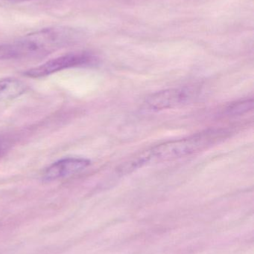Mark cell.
Returning a JSON list of instances; mask_svg holds the SVG:
<instances>
[{
	"instance_id": "cell-1",
	"label": "cell",
	"mask_w": 254,
	"mask_h": 254,
	"mask_svg": "<svg viewBox=\"0 0 254 254\" xmlns=\"http://www.w3.org/2000/svg\"><path fill=\"white\" fill-rule=\"evenodd\" d=\"M222 128H211L179 140L166 142L131 157L118 168L120 175L132 173L152 163L169 161L200 152L228 137Z\"/></svg>"
},
{
	"instance_id": "cell-2",
	"label": "cell",
	"mask_w": 254,
	"mask_h": 254,
	"mask_svg": "<svg viewBox=\"0 0 254 254\" xmlns=\"http://www.w3.org/2000/svg\"><path fill=\"white\" fill-rule=\"evenodd\" d=\"M79 33L69 27H52L24 36L10 44L0 45V61L46 56L76 41Z\"/></svg>"
},
{
	"instance_id": "cell-3",
	"label": "cell",
	"mask_w": 254,
	"mask_h": 254,
	"mask_svg": "<svg viewBox=\"0 0 254 254\" xmlns=\"http://www.w3.org/2000/svg\"><path fill=\"white\" fill-rule=\"evenodd\" d=\"M96 63V58L86 52L68 54L50 60L39 66L27 70L24 72V75L31 78H40L67 68L89 66Z\"/></svg>"
},
{
	"instance_id": "cell-4",
	"label": "cell",
	"mask_w": 254,
	"mask_h": 254,
	"mask_svg": "<svg viewBox=\"0 0 254 254\" xmlns=\"http://www.w3.org/2000/svg\"><path fill=\"white\" fill-rule=\"evenodd\" d=\"M194 92L189 88H177L161 91L146 98L144 106L149 111H161L183 105L192 99Z\"/></svg>"
},
{
	"instance_id": "cell-5",
	"label": "cell",
	"mask_w": 254,
	"mask_h": 254,
	"mask_svg": "<svg viewBox=\"0 0 254 254\" xmlns=\"http://www.w3.org/2000/svg\"><path fill=\"white\" fill-rule=\"evenodd\" d=\"M90 165L86 158H67L53 163L43 172L42 179L44 182H53L74 176Z\"/></svg>"
},
{
	"instance_id": "cell-6",
	"label": "cell",
	"mask_w": 254,
	"mask_h": 254,
	"mask_svg": "<svg viewBox=\"0 0 254 254\" xmlns=\"http://www.w3.org/2000/svg\"><path fill=\"white\" fill-rule=\"evenodd\" d=\"M26 90V86L20 80L14 78L0 80V101L18 98Z\"/></svg>"
},
{
	"instance_id": "cell-7",
	"label": "cell",
	"mask_w": 254,
	"mask_h": 254,
	"mask_svg": "<svg viewBox=\"0 0 254 254\" xmlns=\"http://www.w3.org/2000/svg\"><path fill=\"white\" fill-rule=\"evenodd\" d=\"M254 101L251 100H245V101H237L234 104H230L226 109V114L228 116H240L245 114L253 109Z\"/></svg>"
},
{
	"instance_id": "cell-8",
	"label": "cell",
	"mask_w": 254,
	"mask_h": 254,
	"mask_svg": "<svg viewBox=\"0 0 254 254\" xmlns=\"http://www.w3.org/2000/svg\"><path fill=\"white\" fill-rule=\"evenodd\" d=\"M7 143L4 139L0 137V155L5 151L6 147H7Z\"/></svg>"
},
{
	"instance_id": "cell-9",
	"label": "cell",
	"mask_w": 254,
	"mask_h": 254,
	"mask_svg": "<svg viewBox=\"0 0 254 254\" xmlns=\"http://www.w3.org/2000/svg\"><path fill=\"white\" fill-rule=\"evenodd\" d=\"M8 1H16V2H20V1H31V0H8Z\"/></svg>"
}]
</instances>
